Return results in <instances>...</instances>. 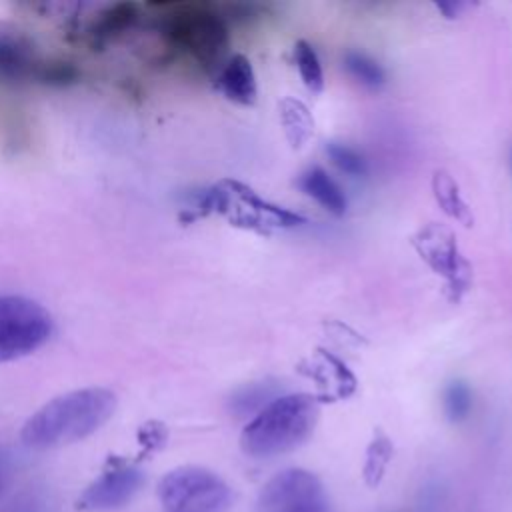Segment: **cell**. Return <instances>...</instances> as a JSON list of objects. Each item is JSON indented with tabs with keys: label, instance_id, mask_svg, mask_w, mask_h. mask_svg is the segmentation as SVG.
Wrapping results in <instances>:
<instances>
[{
	"label": "cell",
	"instance_id": "obj_3",
	"mask_svg": "<svg viewBox=\"0 0 512 512\" xmlns=\"http://www.w3.org/2000/svg\"><path fill=\"white\" fill-rule=\"evenodd\" d=\"M320 418L318 400L310 394H284L254 414L240 434V448L252 458H272L302 446Z\"/></svg>",
	"mask_w": 512,
	"mask_h": 512
},
{
	"label": "cell",
	"instance_id": "obj_8",
	"mask_svg": "<svg viewBox=\"0 0 512 512\" xmlns=\"http://www.w3.org/2000/svg\"><path fill=\"white\" fill-rule=\"evenodd\" d=\"M42 64L36 42L30 34L10 22H0V82L22 84L36 80Z\"/></svg>",
	"mask_w": 512,
	"mask_h": 512
},
{
	"label": "cell",
	"instance_id": "obj_15",
	"mask_svg": "<svg viewBox=\"0 0 512 512\" xmlns=\"http://www.w3.org/2000/svg\"><path fill=\"white\" fill-rule=\"evenodd\" d=\"M294 60L304 86L312 92H320L324 86V74L316 50L308 42L298 40L294 44Z\"/></svg>",
	"mask_w": 512,
	"mask_h": 512
},
{
	"label": "cell",
	"instance_id": "obj_10",
	"mask_svg": "<svg viewBox=\"0 0 512 512\" xmlns=\"http://www.w3.org/2000/svg\"><path fill=\"white\" fill-rule=\"evenodd\" d=\"M218 86L226 98L236 104H252L256 100V78L252 64L246 56L234 54L230 56L220 72L216 74Z\"/></svg>",
	"mask_w": 512,
	"mask_h": 512
},
{
	"label": "cell",
	"instance_id": "obj_5",
	"mask_svg": "<svg viewBox=\"0 0 512 512\" xmlns=\"http://www.w3.org/2000/svg\"><path fill=\"white\" fill-rule=\"evenodd\" d=\"M52 334L46 308L24 296H0V364L42 348Z\"/></svg>",
	"mask_w": 512,
	"mask_h": 512
},
{
	"label": "cell",
	"instance_id": "obj_19",
	"mask_svg": "<svg viewBox=\"0 0 512 512\" xmlns=\"http://www.w3.org/2000/svg\"><path fill=\"white\" fill-rule=\"evenodd\" d=\"M78 78H80L78 68L64 60H42L36 72V82H42L48 86H68L78 82Z\"/></svg>",
	"mask_w": 512,
	"mask_h": 512
},
{
	"label": "cell",
	"instance_id": "obj_9",
	"mask_svg": "<svg viewBox=\"0 0 512 512\" xmlns=\"http://www.w3.org/2000/svg\"><path fill=\"white\" fill-rule=\"evenodd\" d=\"M140 20V4L136 2H114L100 8L86 28V36L92 48H104L114 42Z\"/></svg>",
	"mask_w": 512,
	"mask_h": 512
},
{
	"label": "cell",
	"instance_id": "obj_1",
	"mask_svg": "<svg viewBox=\"0 0 512 512\" xmlns=\"http://www.w3.org/2000/svg\"><path fill=\"white\" fill-rule=\"evenodd\" d=\"M116 404V394L100 386L60 394L24 422L20 438L36 450L80 442L112 418Z\"/></svg>",
	"mask_w": 512,
	"mask_h": 512
},
{
	"label": "cell",
	"instance_id": "obj_2",
	"mask_svg": "<svg viewBox=\"0 0 512 512\" xmlns=\"http://www.w3.org/2000/svg\"><path fill=\"white\" fill-rule=\"evenodd\" d=\"M150 6L160 8L156 28L172 48L192 56L206 72H220L228 60L230 26L218 4L172 0L152 2Z\"/></svg>",
	"mask_w": 512,
	"mask_h": 512
},
{
	"label": "cell",
	"instance_id": "obj_18",
	"mask_svg": "<svg viewBox=\"0 0 512 512\" xmlns=\"http://www.w3.org/2000/svg\"><path fill=\"white\" fill-rule=\"evenodd\" d=\"M326 154L330 156L332 164L338 170H342L344 174H348V176H364L366 170H368L364 156L356 148H352L348 144L330 142L326 146Z\"/></svg>",
	"mask_w": 512,
	"mask_h": 512
},
{
	"label": "cell",
	"instance_id": "obj_7",
	"mask_svg": "<svg viewBox=\"0 0 512 512\" xmlns=\"http://www.w3.org/2000/svg\"><path fill=\"white\" fill-rule=\"evenodd\" d=\"M144 484V474L134 466L106 468L80 494L76 506L82 512H112L126 506Z\"/></svg>",
	"mask_w": 512,
	"mask_h": 512
},
{
	"label": "cell",
	"instance_id": "obj_11",
	"mask_svg": "<svg viewBox=\"0 0 512 512\" xmlns=\"http://www.w3.org/2000/svg\"><path fill=\"white\" fill-rule=\"evenodd\" d=\"M298 186L302 188L304 194L314 198L324 210L332 212L334 216H342L344 214V210H346V196H344L342 188L320 166L308 168L300 176Z\"/></svg>",
	"mask_w": 512,
	"mask_h": 512
},
{
	"label": "cell",
	"instance_id": "obj_23",
	"mask_svg": "<svg viewBox=\"0 0 512 512\" xmlns=\"http://www.w3.org/2000/svg\"><path fill=\"white\" fill-rule=\"evenodd\" d=\"M0 488H2V478H0Z\"/></svg>",
	"mask_w": 512,
	"mask_h": 512
},
{
	"label": "cell",
	"instance_id": "obj_21",
	"mask_svg": "<svg viewBox=\"0 0 512 512\" xmlns=\"http://www.w3.org/2000/svg\"><path fill=\"white\" fill-rule=\"evenodd\" d=\"M4 512H46V502L40 496L24 494L14 498Z\"/></svg>",
	"mask_w": 512,
	"mask_h": 512
},
{
	"label": "cell",
	"instance_id": "obj_6",
	"mask_svg": "<svg viewBox=\"0 0 512 512\" xmlns=\"http://www.w3.org/2000/svg\"><path fill=\"white\" fill-rule=\"evenodd\" d=\"M256 512H328L324 486L304 468H286L262 486Z\"/></svg>",
	"mask_w": 512,
	"mask_h": 512
},
{
	"label": "cell",
	"instance_id": "obj_17",
	"mask_svg": "<svg viewBox=\"0 0 512 512\" xmlns=\"http://www.w3.org/2000/svg\"><path fill=\"white\" fill-rule=\"evenodd\" d=\"M442 404H444V412L450 422H462L468 418V414L472 410V392L460 380L450 382L444 390Z\"/></svg>",
	"mask_w": 512,
	"mask_h": 512
},
{
	"label": "cell",
	"instance_id": "obj_13",
	"mask_svg": "<svg viewBox=\"0 0 512 512\" xmlns=\"http://www.w3.org/2000/svg\"><path fill=\"white\" fill-rule=\"evenodd\" d=\"M282 124L292 146H302L314 134V120L310 118L306 106L298 100H284L282 104Z\"/></svg>",
	"mask_w": 512,
	"mask_h": 512
},
{
	"label": "cell",
	"instance_id": "obj_22",
	"mask_svg": "<svg viewBox=\"0 0 512 512\" xmlns=\"http://www.w3.org/2000/svg\"><path fill=\"white\" fill-rule=\"evenodd\" d=\"M162 436H164V432H162V428H160L158 424H146V426L142 428V432H140V442H142L144 446L156 448V446H160Z\"/></svg>",
	"mask_w": 512,
	"mask_h": 512
},
{
	"label": "cell",
	"instance_id": "obj_20",
	"mask_svg": "<svg viewBox=\"0 0 512 512\" xmlns=\"http://www.w3.org/2000/svg\"><path fill=\"white\" fill-rule=\"evenodd\" d=\"M434 190H436V198L438 202L444 206V210L458 218V220H464V214L468 212L466 206L462 204V200L458 198V190H456V184L452 182V178L444 172H438L436 178H434Z\"/></svg>",
	"mask_w": 512,
	"mask_h": 512
},
{
	"label": "cell",
	"instance_id": "obj_4",
	"mask_svg": "<svg viewBox=\"0 0 512 512\" xmlns=\"http://www.w3.org/2000/svg\"><path fill=\"white\" fill-rule=\"evenodd\" d=\"M158 498L166 512H226L232 504V490L204 466H180L164 474Z\"/></svg>",
	"mask_w": 512,
	"mask_h": 512
},
{
	"label": "cell",
	"instance_id": "obj_12",
	"mask_svg": "<svg viewBox=\"0 0 512 512\" xmlns=\"http://www.w3.org/2000/svg\"><path fill=\"white\" fill-rule=\"evenodd\" d=\"M434 236L430 238L428 234H424L426 238V250H422L424 258L432 264V268L438 272V274H444L446 278H450L452 282H458V272H460V264L462 260L458 258V252H456V246L452 244V238H444L442 230L438 234V230L434 228L432 230Z\"/></svg>",
	"mask_w": 512,
	"mask_h": 512
},
{
	"label": "cell",
	"instance_id": "obj_14",
	"mask_svg": "<svg viewBox=\"0 0 512 512\" xmlns=\"http://www.w3.org/2000/svg\"><path fill=\"white\" fill-rule=\"evenodd\" d=\"M344 68L348 74L366 88H380L386 80L382 66L364 52L350 50L344 54Z\"/></svg>",
	"mask_w": 512,
	"mask_h": 512
},
{
	"label": "cell",
	"instance_id": "obj_16",
	"mask_svg": "<svg viewBox=\"0 0 512 512\" xmlns=\"http://www.w3.org/2000/svg\"><path fill=\"white\" fill-rule=\"evenodd\" d=\"M274 396V386L270 384H254L248 386L244 390H240L232 402L230 408L238 414V416H246V414H258L268 402H272Z\"/></svg>",
	"mask_w": 512,
	"mask_h": 512
}]
</instances>
